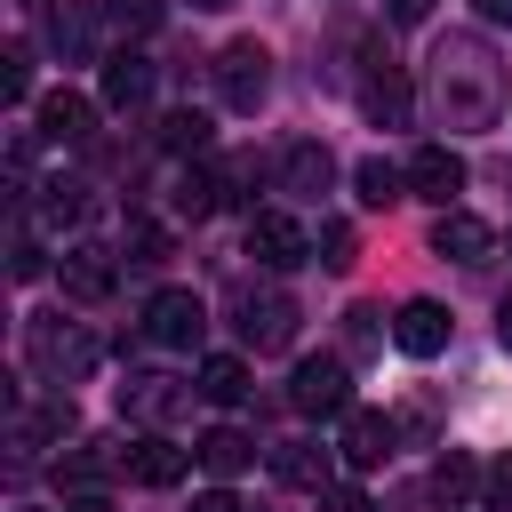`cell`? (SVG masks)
<instances>
[{"label":"cell","instance_id":"obj_32","mask_svg":"<svg viewBox=\"0 0 512 512\" xmlns=\"http://www.w3.org/2000/svg\"><path fill=\"white\" fill-rule=\"evenodd\" d=\"M8 272H16V280H40V248H32V240H16V256H8Z\"/></svg>","mask_w":512,"mask_h":512},{"label":"cell","instance_id":"obj_36","mask_svg":"<svg viewBox=\"0 0 512 512\" xmlns=\"http://www.w3.org/2000/svg\"><path fill=\"white\" fill-rule=\"evenodd\" d=\"M496 344H504V352H512V296H504V304H496Z\"/></svg>","mask_w":512,"mask_h":512},{"label":"cell","instance_id":"obj_26","mask_svg":"<svg viewBox=\"0 0 512 512\" xmlns=\"http://www.w3.org/2000/svg\"><path fill=\"white\" fill-rule=\"evenodd\" d=\"M312 256H320L328 272H352V256H360V240H352V224H320V240H312Z\"/></svg>","mask_w":512,"mask_h":512},{"label":"cell","instance_id":"obj_25","mask_svg":"<svg viewBox=\"0 0 512 512\" xmlns=\"http://www.w3.org/2000/svg\"><path fill=\"white\" fill-rule=\"evenodd\" d=\"M168 16V0H104V24L112 32H152Z\"/></svg>","mask_w":512,"mask_h":512},{"label":"cell","instance_id":"obj_37","mask_svg":"<svg viewBox=\"0 0 512 512\" xmlns=\"http://www.w3.org/2000/svg\"><path fill=\"white\" fill-rule=\"evenodd\" d=\"M472 8H480L488 24H512V0H472Z\"/></svg>","mask_w":512,"mask_h":512},{"label":"cell","instance_id":"obj_27","mask_svg":"<svg viewBox=\"0 0 512 512\" xmlns=\"http://www.w3.org/2000/svg\"><path fill=\"white\" fill-rule=\"evenodd\" d=\"M40 208H48V224H80V216H88V184H64V176H56Z\"/></svg>","mask_w":512,"mask_h":512},{"label":"cell","instance_id":"obj_2","mask_svg":"<svg viewBox=\"0 0 512 512\" xmlns=\"http://www.w3.org/2000/svg\"><path fill=\"white\" fill-rule=\"evenodd\" d=\"M248 256H256L264 272H296V264H312V232H304L288 208H256V216H248Z\"/></svg>","mask_w":512,"mask_h":512},{"label":"cell","instance_id":"obj_23","mask_svg":"<svg viewBox=\"0 0 512 512\" xmlns=\"http://www.w3.org/2000/svg\"><path fill=\"white\" fill-rule=\"evenodd\" d=\"M328 176H336V168H328V152H320V144H296V152H288V192H304V200H312V192H328Z\"/></svg>","mask_w":512,"mask_h":512},{"label":"cell","instance_id":"obj_1","mask_svg":"<svg viewBox=\"0 0 512 512\" xmlns=\"http://www.w3.org/2000/svg\"><path fill=\"white\" fill-rule=\"evenodd\" d=\"M288 408L296 416H352V368L336 352H304L288 376Z\"/></svg>","mask_w":512,"mask_h":512},{"label":"cell","instance_id":"obj_22","mask_svg":"<svg viewBox=\"0 0 512 512\" xmlns=\"http://www.w3.org/2000/svg\"><path fill=\"white\" fill-rule=\"evenodd\" d=\"M208 136H216V128H208V112H192V104L160 120V144H168V152H208Z\"/></svg>","mask_w":512,"mask_h":512},{"label":"cell","instance_id":"obj_16","mask_svg":"<svg viewBox=\"0 0 512 512\" xmlns=\"http://www.w3.org/2000/svg\"><path fill=\"white\" fill-rule=\"evenodd\" d=\"M168 208H176V216H192V224H200V216H216V208H224V168H184V176H176V192H168Z\"/></svg>","mask_w":512,"mask_h":512},{"label":"cell","instance_id":"obj_19","mask_svg":"<svg viewBox=\"0 0 512 512\" xmlns=\"http://www.w3.org/2000/svg\"><path fill=\"white\" fill-rule=\"evenodd\" d=\"M32 352H40V368H64V376H80V368H88V344H80L72 328H56V320H40V328H32Z\"/></svg>","mask_w":512,"mask_h":512},{"label":"cell","instance_id":"obj_13","mask_svg":"<svg viewBox=\"0 0 512 512\" xmlns=\"http://www.w3.org/2000/svg\"><path fill=\"white\" fill-rule=\"evenodd\" d=\"M144 96H152V64H144L136 48L104 56V104H112V112H136Z\"/></svg>","mask_w":512,"mask_h":512},{"label":"cell","instance_id":"obj_8","mask_svg":"<svg viewBox=\"0 0 512 512\" xmlns=\"http://www.w3.org/2000/svg\"><path fill=\"white\" fill-rule=\"evenodd\" d=\"M120 472H128L136 488H176V480H184V448L160 440V432H144V440L120 448Z\"/></svg>","mask_w":512,"mask_h":512},{"label":"cell","instance_id":"obj_10","mask_svg":"<svg viewBox=\"0 0 512 512\" xmlns=\"http://www.w3.org/2000/svg\"><path fill=\"white\" fill-rule=\"evenodd\" d=\"M40 136H48V144H88V136H96V104H88L80 88L40 96Z\"/></svg>","mask_w":512,"mask_h":512},{"label":"cell","instance_id":"obj_11","mask_svg":"<svg viewBox=\"0 0 512 512\" xmlns=\"http://www.w3.org/2000/svg\"><path fill=\"white\" fill-rule=\"evenodd\" d=\"M240 336H248L256 352H280V344L296 336V304H288V296H248V304H240Z\"/></svg>","mask_w":512,"mask_h":512},{"label":"cell","instance_id":"obj_17","mask_svg":"<svg viewBox=\"0 0 512 512\" xmlns=\"http://www.w3.org/2000/svg\"><path fill=\"white\" fill-rule=\"evenodd\" d=\"M272 472H280L288 488H328V480H336V464H328V448H304V440H288V448H272Z\"/></svg>","mask_w":512,"mask_h":512},{"label":"cell","instance_id":"obj_15","mask_svg":"<svg viewBox=\"0 0 512 512\" xmlns=\"http://www.w3.org/2000/svg\"><path fill=\"white\" fill-rule=\"evenodd\" d=\"M192 456H200L216 480H232V472H248V464H256V440H248L240 424H216V432H200V440H192Z\"/></svg>","mask_w":512,"mask_h":512},{"label":"cell","instance_id":"obj_18","mask_svg":"<svg viewBox=\"0 0 512 512\" xmlns=\"http://www.w3.org/2000/svg\"><path fill=\"white\" fill-rule=\"evenodd\" d=\"M352 192H360V208H392V200H408V168L360 160V168H352Z\"/></svg>","mask_w":512,"mask_h":512},{"label":"cell","instance_id":"obj_4","mask_svg":"<svg viewBox=\"0 0 512 512\" xmlns=\"http://www.w3.org/2000/svg\"><path fill=\"white\" fill-rule=\"evenodd\" d=\"M200 328H208V312H200V296H192V288H160V296L144 304V336H152V344H168V352H192V344H200Z\"/></svg>","mask_w":512,"mask_h":512},{"label":"cell","instance_id":"obj_29","mask_svg":"<svg viewBox=\"0 0 512 512\" xmlns=\"http://www.w3.org/2000/svg\"><path fill=\"white\" fill-rule=\"evenodd\" d=\"M160 256H168V232L136 216V224H128V264H160Z\"/></svg>","mask_w":512,"mask_h":512},{"label":"cell","instance_id":"obj_14","mask_svg":"<svg viewBox=\"0 0 512 512\" xmlns=\"http://www.w3.org/2000/svg\"><path fill=\"white\" fill-rule=\"evenodd\" d=\"M64 296L72 304H104L112 296V256L104 248H64Z\"/></svg>","mask_w":512,"mask_h":512},{"label":"cell","instance_id":"obj_9","mask_svg":"<svg viewBox=\"0 0 512 512\" xmlns=\"http://www.w3.org/2000/svg\"><path fill=\"white\" fill-rule=\"evenodd\" d=\"M336 456H344L352 472H376V464L392 456V416H376V408H352V416H344V440H336Z\"/></svg>","mask_w":512,"mask_h":512},{"label":"cell","instance_id":"obj_30","mask_svg":"<svg viewBox=\"0 0 512 512\" xmlns=\"http://www.w3.org/2000/svg\"><path fill=\"white\" fill-rule=\"evenodd\" d=\"M320 512H376V504H368V488H352V480H328V488H320Z\"/></svg>","mask_w":512,"mask_h":512},{"label":"cell","instance_id":"obj_38","mask_svg":"<svg viewBox=\"0 0 512 512\" xmlns=\"http://www.w3.org/2000/svg\"><path fill=\"white\" fill-rule=\"evenodd\" d=\"M192 8H232V0H192Z\"/></svg>","mask_w":512,"mask_h":512},{"label":"cell","instance_id":"obj_35","mask_svg":"<svg viewBox=\"0 0 512 512\" xmlns=\"http://www.w3.org/2000/svg\"><path fill=\"white\" fill-rule=\"evenodd\" d=\"M64 512H112V496H96V488H72V496H64Z\"/></svg>","mask_w":512,"mask_h":512},{"label":"cell","instance_id":"obj_21","mask_svg":"<svg viewBox=\"0 0 512 512\" xmlns=\"http://www.w3.org/2000/svg\"><path fill=\"white\" fill-rule=\"evenodd\" d=\"M472 488H480V464H472L464 448H448V456L432 464V496H440V504H464Z\"/></svg>","mask_w":512,"mask_h":512},{"label":"cell","instance_id":"obj_33","mask_svg":"<svg viewBox=\"0 0 512 512\" xmlns=\"http://www.w3.org/2000/svg\"><path fill=\"white\" fill-rule=\"evenodd\" d=\"M384 16H392V24H424V16H432V0H384Z\"/></svg>","mask_w":512,"mask_h":512},{"label":"cell","instance_id":"obj_20","mask_svg":"<svg viewBox=\"0 0 512 512\" xmlns=\"http://www.w3.org/2000/svg\"><path fill=\"white\" fill-rule=\"evenodd\" d=\"M200 400H216V408H232L240 392H248V360H232V352H216V360H200V384H192Z\"/></svg>","mask_w":512,"mask_h":512},{"label":"cell","instance_id":"obj_34","mask_svg":"<svg viewBox=\"0 0 512 512\" xmlns=\"http://www.w3.org/2000/svg\"><path fill=\"white\" fill-rule=\"evenodd\" d=\"M192 512H240V496L232 488H208V496H192Z\"/></svg>","mask_w":512,"mask_h":512},{"label":"cell","instance_id":"obj_5","mask_svg":"<svg viewBox=\"0 0 512 512\" xmlns=\"http://www.w3.org/2000/svg\"><path fill=\"white\" fill-rule=\"evenodd\" d=\"M408 192L432 200V208H456V192H464V160H456L448 144H416V160H408Z\"/></svg>","mask_w":512,"mask_h":512},{"label":"cell","instance_id":"obj_31","mask_svg":"<svg viewBox=\"0 0 512 512\" xmlns=\"http://www.w3.org/2000/svg\"><path fill=\"white\" fill-rule=\"evenodd\" d=\"M480 496H488V512H512V456H496V464H488Z\"/></svg>","mask_w":512,"mask_h":512},{"label":"cell","instance_id":"obj_12","mask_svg":"<svg viewBox=\"0 0 512 512\" xmlns=\"http://www.w3.org/2000/svg\"><path fill=\"white\" fill-rule=\"evenodd\" d=\"M360 104H368V120H376V128H408V104H416V96H408V80H400L392 64H368Z\"/></svg>","mask_w":512,"mask_h":512},{"label":"cell","instance_id":"obj_6","mask_svg":"<svg viewBox=\"0 0 512 512\" xmlns=\"http://www.w3.org/2000/svg\"><path fill=\"white\" fill-rule=\"evenodd\" d=\"M392 344H400L408 360H432V352H448V312H440L432 296H408V304L392 312Z\"/></svg>","mask_w":512,"mask_h":512},{"label":"cell","instance_id":"obj_7","mask_svg":"<svg viewBox=\"0 0 512 512\" xmlns=\"http://www.w3.org/2000/svg\"><path fill=\"white\" fill-rule=\"evenodd\" d=\"M488 248H496V232H488L472 208H440V224H432V256H448V264H488Z\"/></svg>","mask_w":512,"mask_h":512},{"label":"cell","instance_id":"obj_24","mask_svg":"<svg viewBox=\"0 0 512 512\" xmlns=\"http://www.w3.org/2000/svg\"><path fill=\"white\" fill-rule=\"evenodd\" d=\"M120 408H136V416H168L176 392H168V376H128V384H120Z\"/></svg>","mask_w":512,"mask_h":512},{"label":"cell","instance_id":"obj_3","mask_svg":"<svg viewBox=\"0 0 512 512\" xmlns=\"http://www.w3.org/2000/svg\"><path fill=\"white\" fill-rule=\"evenodd\" d=\"M264 88H272V56H264L256 40H232V48L216 56V96H224L232 112H256Z\"/></svg>","mask_w":512,"mask_h":512},{"label":"cell","instance_id":"obj_28","mask_svg":"<svg viewBox=\"0 0 512 512\" xmlns=\"http://www.w3.org/2000/svg\"><path fill=\"white\" fill-rule=\"evenodd\" d=\"M0 96H8V104H24V96H32V56H24V48H8V56H0Z\"/></svg>","mask_w":512,"mask_h":512}]
</instances>
